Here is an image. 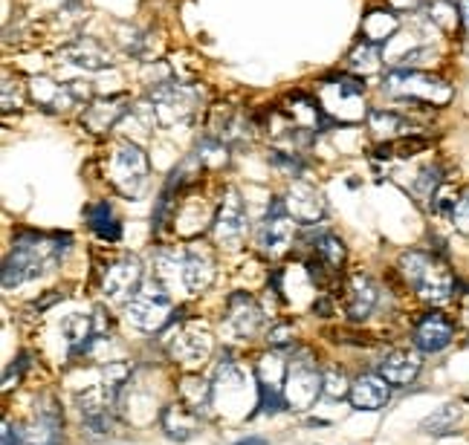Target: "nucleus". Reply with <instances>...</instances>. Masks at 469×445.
Masks as SVG:
<instances>
[{
    "label": "nucleus",
    "mask_w": 469,
    "mask_h": 445,
    "mask_svg": "<svg viewBox=\"0 0 469 445\" xmlns=\"http://www.w3.org/2000/svg\"><path fill=\"white\" fill-rule=\"evenodd\" d=\"M292 336H296L292 324H278V327H273L267 333V341L273 347H292Z\"/></svg>",
    "instance_id": "obj_42"
},
{
    "label": "nucleus",
    "mask_w": 469,
    "mask_h": 445,
    "mask_svg": "<svg viewBox=\"0 0 469 445\" xmlns=\"http://www.w3.org/2000/svg\"><path fill=\"white\" fill-rule=\"evenodd\" d=\"M142 287V263L134 255H122L120 260H113L105 278H101V289L110 301H130Z\"/></svg>",
    "instance_id": "obj_12"
},
{
    "label": "nucleus",
    "mask_w": 469,
    "mask_h": 445,
    "mask_svg": "<svg viewBox=\"0 0 469 445\" xmlns=\"http://www.w3.org/2000/svg\"><path fill=\"white\" fill-rule=\"evenodd\" d=\"M368 128L386 142H394V139H403V137H412V133H417V128H412V122H408L406 116H400L397 110H388V108L371 110L368 113Z\"/></svg>",
    "instance_id": "obj_24"
},
{
    "label": "nucleus",
    "mask_w": 469,
    "mask_h": 445,
    "mask_svg": "<svg viewBox=\"0 0 469 445\" xmlns=\"http://www.w3.org/2000/svg\"><path fill=\"white\" fill-rule=\"evenodd\" d=\"M70 237H58V234H35V232H24L14 237V249L4 263V289L21 287L26 280L41 278L50 266L67 255Z\"/></svg>",
    "instance_id": "obj_1"
},
{
    "label": "nucleus",
    "mask_w": 469,
    "mask_h": 445,
    "mask_svg": "<svg viewBox=\"0 0 469 445\" xmlns=\"http://www.w3.org/2000/svg\"><path fill=\"white\" fill-rule=\"evenodd\" d=\"M458 194H461L458 188H452V185L444 183L441 188L435 191V197H432V212L449 217V214H452V205H455V200H458Z\"/></svg>",
    "instance_id": "obj_40"
},
{
    "label": "nucleus",
    "mask_w": 469,
    "mask_h": 445,
    "mask_svg": "<svg viewBox=\"0 0 469 445\" xmlns=\"http://www.w3.org/2000/svg\"><path fill=\"white\" fill-rule=\"evenodd\" d=\"M429 147V139L417 137V133H412V137H403V139H394V142H386L377 147V156L379 159H388V156H400V159H412L415 154L426 151Z\"/></svg>",
    "instance_id": "obj_34"
},
{
    "label": "nucleus",
    "mask_w": 469,
    "mask_h": 445,
    "mask_svg": "<svg viewBox=\"0 0 469 445\" xmlns=\"http://www.w3.org/2000/svg\"><path fill=\"white\" fill-rule=\"evenodd\" d=\"M441 185H444V168L441 166H426V168L417 171L412 191H415L420 200H432L435 191L441 188Z\"/></svg>",
    "instance_id": "obj_35"
},
{
    "label": "nucleus",
    "mask_w": 469,
    "mask_h": 445,
    "mask_svg": "<svg viewBox=\"0 0 469 445\" xmlns=\"http://www.w3.org/2000/svg\"><path fill=\"white\" fill-rule=\"evenodd\" d=\"M383 90L403 101V105L420 108H446L452 96H455L452 84L423 70H391L383 81Z\"/></svg>",
    "instance_id": "obj_2"
},
{
    "label": "nucleus",
    "mask_w": 469,
    "mask_h": 445,
    "mask_svg": "<svg viewBox=\"0 0 469 445\" xmlns=\"http://www.w3.org/2000/svg\"><path fill=\"white\" fill-rule=\"evenodd\" d=\"M21 434H24V445H58L62 442V413H58L53 402L50 408H38L33 422Z\"/></svg>",
    "instance_id": "obj_20"
},
{
    "label": "nucleus",
    "mask_w": 469,
    "mask_h": 445,
    "mask_svg": "<svg viewBox=\"0 0 469 445\" xmlns=\"http://www.w3.org/2000/svg\"><path fill=\"white\" fill-rule=\"evenodd\" d=\"M263 324V309L249 298L246 292H238L229 298V316H226V327L238 336V338H249L261 330Z\"/></svg>",
    "instance_id": "obj_19"
},
{
    "label": "nucleus",
    "mask_w": 469,
    "mask_h": 445,
    "mask_svg": "<svg viewBox=\"0 0 469 445\" xmlns=\"http://www.w3.org/2000/svg\"><path fill=\"white\" fill-rule=\"evenodd\" d=\"M461 422V408L458 405H444L435 413H429L426 420L420 422V431L429 437H446L455 431V425Z\"/></svg>",
    "instance_id": "obj_32"
},
{
    "label": "nucleus",
    "mask_w": 469,
    "mask_h": 445,
    "mask_svg": "<svg viewBox=\"0 0 469 445\" xmlns=\"http://www.w3.org/2000/svg\"><path fill=\"white\" fill-rule=\"evenodd\" d=\"M270 162L275 168H282L287 176H302L304 174V159L299 154H287V151H270Z\"/></svg>",
    "instance_id": "obj_38"
},
{
    "label": "nucleus",
    "mask_w": 469,
    "mask_h": 445,
    "mask_svg": "<svg viewBox=\"0 0 469 445\" xmlns=\"http://www.w3.org/2000/svg\"><path fill=\"white\" fill-rule=\"evenodd\" d=\"M64 338H67V347L72 355H81V353H91L96 347V324L91 316H81V313H72L64 318L62 324Z\"/></svg>",
    "instance_id": "obj_23"
},
{
    "label": "nucleus",
    "mask_w": 469,
    "mask_h": 445,
    "mask_svg": "<svg viewBox=\"0 0 469 445\" xmlns=\"http://www.w3.org/2000/svg\"><path fill=\"white\" fill-rule=\"evenodd\" d=\"M379 289L371 280V275L365 272H354L348 280V316L354 321H362L371 316V309L377 307Z\"/></svg>",
    "instance_id": "obj_21"
},
{
    "label": "nucleus",
    "mask_w": 469,
    "mask_h": 445,
    "mask_svg": "<svg viewBox=\"0 0 469 445\" xmlns=\"http://www.w3.org/2000/svg\"><path fill=\"white\" fill-rule=\"evenodd\" d=\"M284 205L290 217L302 222V226H316V222L328 214V203H325V194L304 180H292L287 194H284Z\"/></svg>",
    "instance_id": "obj_13"
},
{
    "label": "nucleus",
    "mask_w": 469,
    "mask_h": 445,
    "mask_svg": "<svg viewBox=\"0 0 469 445\" xmlns=\"http://www.w3.org/2000/svg\"><path fill=\"white\" fill-rule=\"evenodd\" d=\"M148 105L154 110L157 125L163 128H174L183 125L192 118L195 108H197V90L180 81H157L148 90Z\"/></svg>",
    "instance_id": "obj_6"
},
{
    "label": "nucleus",
    "mask_w": 469,
    "mask_h": 445,
    "mask_svg": "<svg viewBox=\"0 0 469 445\" xmlns=\"http://www.w3.org/2000/svg\"><path fill=\"white\" fill-rule=\"evenodd\" d=\"M350 405L357 411H379L388 405L391 399V384L379 374H365L357 382H350Z\"/></svg>",
    "instance_id": "obj_18"
},
{
    "label": "nucleus",
    "mask_w": 469,
    "mask_h": 445,
    "mask_svg": "<svg viewBox=\"0 0 469 445\" xmlns=\"http://www.w3.org/2000/svg\"><path fill=\"white\" fill-rule=\"evenodd\" d=\"M379 43H371V41H359L354 50L348 52V70L357 72L359 79L365 76H374L383 67V55H379Z\"/></svg>",
    "instance_id": "obj_31"
},
{
    "label": "nucleus",
    "mask_w": 469,
    "mask_h": 445,
    "mask_svg": "<svg viewBox=\"0 0 469 445\" xmlns=\"http://www.w3.org/2000/svg\"><path fill=\"white\" fill-rule=\"evenodd\" d=\"M4 445H24V434H12L9 422H4Z\"/></svg>",
    "instance_id": "obj_43"
},
{
    "label": "nucleus",
    "mask_w": 469,
    "mask_h": 445,
    "mask_svg": "<svg viewBox=\"0 0 469 445\" xmlns=\"http://www.w3.org/2000/svg\"><path fill=\"white\" fill-rule=\"evenodd\" d=\"M461 318H464V327L469 330V292H466V298L461 301Z\"/></svg>",
    "instance_id": "obj_45"
},
{
    "label": "nucleus",
    "mask_w": 469,
    "mask_h": 445,
    "mask_svg": "<svg viewBox=\"0 0 469 445\" xmlns=\"http://www.w3.org/2000/svg\"><path fill=\"white\" fill-rule=\"evenodd\" d=\"M397 33H400V14L394 9H371L362 18V41L386 47Z\"/></svg>",
    "instance_id": "obj_22"
},
{
    "label": "nucleus",
    "mask_w": 469,
    "mask_h": 445,
    "mask_svg": "<svg viewBox=\"0 0 469 445\" xmlns=\"http://www.w3.org/2000/svg\"><path fill=\"white\" fill-rule=\"evenodd\" d=\"M163 428L168 431L171 440L183 442L188 437H195V431H197V413L188 405H183V402L180 405H168L163 411Z\"/></svg>",
    "instance_id": "obj_29"
},
{
    "label": "nucleus",
    "mask_w": 469,
    "mask_h": 445,
    "mask_svg": "<svg viewBox=\"0 0 469 445\" xmlns=\"http://www.w3.org/2000/svg\"><path fill=\"white\" fill-rule=\"evenodd\" d=\"M128 321L134 324L137 330L145 333H154V330H163L166 324H171V298L163 287V280H148L142 284L139 292L134 298L128 301Z\"/></svg>",
    "instance_id": "obj_7"
},
{
    "label": "nucleus",
    "mask_w": 469,
    "mask_h": 445,
    "mask_svg": "<svg viewBox=\"0 0 469 445\" xmlns=\"http://www.w3.org/2000/svg\"><path fill=\"white\" fill-rule=\"evenodd\" d=\"M130 113V96H105V99H91L81 113V125L91 133H108L120 125V118Z\"/></svg>",
    "instance_id": "obj_15"
},
{
    "label": "nucleus",
    "mask_w": 469,
    "mask_h": 445,
    "mask_svg": "<svg viewBox=\"0 0 469 445\" xmlns=\"http://www.w3.org/2000/svg\"><path fill=\"white\" fill-rule=\"evenodd\" d=\"M234 445H267V440H261V437H246V440H238Z\"/></svg>",
    "instance_id": "obj_46"
},
{
    "label": "nucleus",
    "mask_w": 469,
    "mask_h": 445,
    "mask_svg": "<svg viewBox=\"0 0 469 445\" xmlns=\"http://www.w3.org/2000/svg\"><path fill=\"white\" fill-rule=\"evenodd\" d=\"M0 105H4V110H6V113H9V110L24 108V84H21L18 79L12 81L9 72L4 76V99H0Z\"/></svg>",
    "instance_id": "obj_39"
},
{
    "label": "nucleus",
    "mask_w": 469,
    "mask_h": 445,
    "mask_svg": "<svg viewBox=\"0 0 469 445\" xmlns=\"http://www.w3.org/2000/svg\"><path fill=\"white\" fill-rule=\"evenodd\" d=\"M321 379H325V393H328V396L342 399V396L350 393V382H348V376L342 374V370L328 367L325 374H321Z\"/></svg>",
    "instance_id": "obj_37"
},
{
    "label": "nucleus",
    "mask_w": 469,
    "mask_h": 445,
    "mask_svg": "<svg viewBox=\"0 0 469 445\" xmlns=\"http://www.w3.org/2000/svg\"><path fill=\"white\" fill-rule=\"evenodd\" d=\"M215 338L209 333L206 324L188 321L183 327H177V336L171 338V355L186 367H197L212 355Z\"/></svg>",
    "instance_id": "obj_11"
},
{
    "label": "nucleus",
    "mask_w": 469,
    "mask_h": 445,
    "mask_svg": "<svg viewBox=\"0 0 469 445\" xmlns=\"http://www.w3.org/2000/svg\"><path fill=\"white\" fill-rule=\"evenodd\" d=\"M449 220H452V226H455L461 234H469V188H464L461 194H458L455 205H452Z\"/></svg>",
    "instance_id": "obj_41"
},
{
    "label": "nucleus",
    "mask_w": 469,
    "mask_h": 445,
    "mask_svg": "<svg viewBox=\"0 0 469 445\" xmlns=\"http://www.w3.org/2000/svg\"><path fill=\"white\" fill-rule=\"evenodd\" d=\"M84 214H87V226H91L101 241L116 243L122 237V222H120V217L113 214V205L108 200L91 203Z\"/></svg>",
    "instance_id": "obj_27"
},
{
    "label": "nucleus",
    "mask_w": 469,
    "mask_h": 445,
    "mask_svg": "<svg viewBox=\"0 0 469 445\" xmlns=\"http://www.w3.org/2000/svg\"><path fill=\"white\" fill-rule=\"evenodd\" d=\"M420 367H423L420 355L415 350H406V347L386 353L377 365L379 376H383L391 388H406V384H412L420 374Z\"/></svg>",
    "instance_id": "obj_17"
},
{
    "label": "nucleus",
    "mask_w": 469,
    "mask_h": 445,
    "mask_svg": "<svg viewBox=\"0 0 469 445\" xmlns=\"http://www.w3.org/2000/svg\"><path fill=\"white\" fill-rule=\"evenodd\" d=\"M229 147H226V142H221V139H215V137H206L200 145H197V151H195V156L203 162V166H209V168H221L224 162L229 159Z\"/></svg>",
    "instance_id": "obj_36"
},
{
    "label": "nucleus",
    "mask_w": 469,
    "mask_h": 445,
    "mask_svg": "<svg viewBox=\"0 0 469 445\" xmlns=\"http://www.w3.org/2000/svg\"><path fill=\"white\" fill-rule=\"evenodd\" d=\"M400 270L408 278V284H415L423 301L444 304L452 298V292H455V278H452V272L441 260H435L432 255H426V251H420V249L406 251L400 258Z\"/></svg>",
    "instance_id": "obj_4"
},
{
    "label": "nucleus",
    "mask_w": 469,
    "mask_h": 445,
    "mask_svg": "<svg viewBox=\"0 0 469 445\" xmlns=\"http://www.w3.org/2000/svg\"><path fill=\"white\" fill-rule=\"evenodd\" d=\"M455 341V324L444 313H426L415 327V345L420 353H441Z\"/></svg>",
    "instance_id": "obj_16"
},
{
    "label": "nucleus",
    "mask_w": 469,
    "mask_h": 445,
    "mask_svg": "<svg viewBox=\"0 0 469 445\" xmlns=\"http://www.w3.org/2000/svg\"><path fill=\"white\" fill-rule=\"evenodd\" d=\"M183 284L188 292H203L215 278V263L209 255H203V251H188V255L183 258Z\"/></svg>",
    "instance_id": "obj_26"
},
{
    "label": "nucleus",
    "mask_w": 469,
    "mask_h": 445,
    "mask_svg": "<svg viewBox=\"0 0 469 445\" xmlns=\"http://www.w3.org/2000/svg\"><path fill=\"white\" fill-rule=\"evenodd\" d=\"M246 226H249V217L244 209V200L238 194V188L229 185L215 214V241L226 249H238L246 237Z\"/></svg>",
    "instance_id": "obj_10"
},
{
    "label": "nucleus",
    "mask_w": 469,
    "mask_h": 445,
    "mask_svg": "<svg viewBox=\"0 0 469 445\" xmlns=\"http://www.w3.org/2000/svg\"><path fill=\"white\" fill-rule=\"evenodd\" d=\"M292 234H296V220L290 217L284 200L275 197L258 226V234H255L258 249L270 258H282L292 243Z\"/></svg>",
    "instance_id": "obj_8"
},
{
    "label": "nucleus",
    "mask_w": 469,
    "mask_h": 445,
    "mask_svg": "<svg viewBox=\"0 0 469 445\" xmlns=\"http://www.w3.org/2000/svg\"><path fill=\"white\" fill-rule=\"evenodd\" d=\"M388 4L394 6V9H415L420 0H388Z\"/></svg>",
    "instance_id": "obj_44"
},
{
    "label": "nucleus",
    "mask_w": 469,
    "mask_h": 445,
    "mask_svg": "<svg viewBox=\"0 0 469 445\" xmlns=\"http://www.w3.org/2000/svg\"><path fill=\"white\" fill-rule=\"evenodd\" d=\"M58 55H62L67 64L79 67L84 72H101L113 67V52L99 38H87V35H79L70 43H64Z\"/></svg>",
    "instance_id": "obj_14"
},
{
    "label": "nucleus",
    "mask_w": 469,
    "mask_h": 445,
    "mask_svg": "<svg viewBox=\"0 0 469 445\" xmlns=\"http://www.w3.org/2000/svg\"><path fill=\"white\" fill-rule=\"evenodd\" d=\"M321 393H325V379H321V374L311 365V359L292 362V365L287 367L284 402H287L292 411H311Z\"/></svg>",
    "instance_id": "obj_9"
},
{
    "label": "nucleus",
    "mask_w": 469,
    "mask_h": 445,
    "mask_svg": "<svg viewBox=\"0 0 469 445\" xmlns=\"http://www.w3.org/2000/svg\"><path fill=\"white\" fill-rule=\"evenodd\" d=\"M148 154L142 151L137 142L122 139L113 145V151L108 156V180L122 197L134 200L139 197L145 185H148Z\"/></svg>",
    "instance_id": "obj_5"
},
{
    "label": "nucleus",
    "mask_w": 469,
    "mask_h": 445,
    "mask_svg": "<svg viewBox=\"0 0 469 445\" xmlns=\"http://www.w3.org/2000/svg\"><path fill=\"white\" fill-rule=\"evenodd\" d=\"M362 96H365V79L359 76H328L319 81L316 90L321 110L328 113L330 122L340 125H357L362 118H368L371 110H365Z\"/></svg>",
    "instance_id": "obj_3"
},
{
    "label": "nucleus",
    "mask_w": 469,
    "mask_h": 445,
    "mask_svg": "<svg viewBox=\"0 0 469 445\" xmlns=\"http://www.w3.org/2000/svg\"><path fill=\"white\" fill-rule=\"evenodd\" d=\"M426 18L435 29H441L446 35H455L464 26V12H461V4H455V0H429Z\"/></svg>",
    "instance_id": "obj_28"
},
{
    "label": "nucleus",
    "mask_w": 469,
    "mask_h": 445,
    "mask_svg": "<svg viewBox=\"0 0 469 445\" xmlns=\"http://www.w3.org/2000/svg\"><path fill=\"white\" fill-rule=\"evenodd\" d=\"M461 12H464V26L469 29V0H461Z\"/></svg>",
    "instance_id": "obj_47"
},
{
    "label": "nucleus",
    "mask_w": 469,
    "mask_h": 445,
    "mask_svg": "<svg viewBox=\"0 0 469 445\" xmlns=\"http://www.w3.org/2000/svg\"><path fill=\"white\" fill-rule=\"evenodd\" d=\"M29 93H33V99L38 101V108L43 110H67L72 101H76V96H72L70 84H55L50 79H33L29 81Z\"/></svg>",
    "instance_id": "obj_25"
},
{
    "label": "nucleus",
    "mask_w": 469,
    "mask_h": 445,
    "mask_svg": "<svg viewBox=\"0 0 469 445\" xmlns=\"http://www.w3.org/2000/svg\"><path fill=\"white\" fill-rule=\"evenodd\" d=\"M180 396H183V405L192 408L197 417H206L209 408H212V396H215V388L200 376H186L180 382Z\"/></svg>",
    "instance_id": "obj_30"
},
{
    "label": "nucleus",
    "mask_w": 469,
    "mask_h": 445,
    "mask_svg": "<svg viewBox=\"0 0 469 445\" xmlns=\"http://www.w3.org/2000/svg\"><path fill=\"white\" fill-rule=\"evenodd\" d=\"M313 249H316L319 263L330 266V270H340V266L345 263V255H348V251H345V243H342L336 234H330V232L319 234L316 243H313Z\"/></svg>",
    "instance_id": "obj_33"
}]
</instances>
